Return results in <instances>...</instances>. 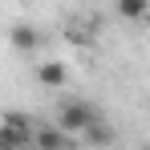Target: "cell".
I'll list each match as a JSON object with an SVG mask.
<instances>
[{
    "mask_svg": "<svg viewBox=\"0 0 150 150\" xmlns=\"http://www.w3.org/2000/svg\"><path fill=\"white\" fill-rule=\"evenodd\" d=\"M85 142H93V146H110V142H114V130H110V126L98 118V122L85 130Z\"/></svg>",
    "mask_w": 150,
    "mask_h": 150,
    "instance_id": "6",
    "label": "cell"
},
{
    "mask_svg": "<svg viewBox=\"0 0 150 150\" xmlns=\"http://www.w3.org/2000/svg\"><path fill=\"white\" fill-rule=\"evenodd\" d=\"M37 81H41V85H49V89H61V85L69 81V69H65V61H41V69H37Z\"/></svg>",
    "mask_w": 150,
    "mask_h": 150,
    "instance_id": "4",
    "label": "cell"
},
{
    "mask_svg": "<svg viewBox=\"0 0 150 150\" xmlns=\"http://www.w3.org/2000/svg\"><path fill=\"white\" fill-rule=\"evenodd\" d=\"M142 25H150V8H146V16H142Z\"/></svg>",
    "mask_w": 150,
    "mask_h": 150,
    "instance_id": "8",
    "label": "cell"
},
{
    "mask_svg": "<svg viewBox=\"0 0 150 150\" xmlns=\"http://www.w3.org/2000/svg\"><path fill=\"white\" fill-rule=\"evenodd\" d=\"M37 150H69V134L61 126H37Z\"/></svg>",
    "mask_w": 150,
    "mask_h": 150,
    "instance_id": "3",
    "label": "cell"
},
{
    "mask_svg": "<svg viewBox=\"0 0 150 150\" xmlns=\"http://www.w3.org/2000/svg\"><path fill=\"white\" fill-rule=\"evenodd\" d=\"M0 150H37V122L28 114L8 110L0 118Z\"/></svg>",
    "mask_w": 150,
    "mask_h": 150,
    "instance_id": "1",
    "label": "cell"
},
{
    "mask_svg": "<svg viewBox=\"0 0 150 150\" xmlns=\"http://www.w3.org/2000/svg\"><path fill=\"white\" fill-rule=\"evenodd\" d=\"M12 45H16L21 53H33L37 45H41V37H37L33 25H12Z\"/></svg>",
    "mask_w": 150,
    "mask_h": 150,
    "instance_id": "5",
    "label": "cell"
},
{
    "mask_svg": "<svg viewBox=\"0 0 150 150\" xmlns=\"http://www.w3.org/2000/svg\"><path fill=\"white\" fill-rule=\"evenodd\" d=\"M150 8V0H118V12H122L126 21H142Z\"/></svg>",
    "mask_w": 150,
    "mask_h": 150,
    "instance_id": "7",
    "label": "cell"
},
{
    "mask_svg": "<svg viewBox=\"0 0 150 150\" xmlns=\"http://www.w3.org/2000/svg\"><path fill=\"white\" fill-rule=\"evenodd\" d=\"M93 122H98V110L85 105V101H65V105L57 110V126H61L69 138H73V134H85Z\"/></svg>",
    "mask_w": 150,
    "mask_h": 150,
    "instance_id": "2",
    "label": "cell"
}]
</instances>
